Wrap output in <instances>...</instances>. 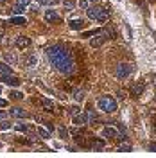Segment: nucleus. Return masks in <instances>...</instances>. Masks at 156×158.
Masks as SVG:
<instances>
[{"label": "nucleus", "mask_w": 156, "mask_h": 158, "mask_svg": "<svg viewBox=\"0 0 156 158\" xmlns=\"http://www.w3.org/2000/svg\"><path fill=\"white\" fill-rule=\"evenodd\" d=\"M47 56H49L52 67L58 69L59 72H63V74H72L76 70V63H74V59L70 56V52L65 47H61V45L49 47L47 49Z\"/></svg>", "instance_id": "1"}, {"label": "nucleus", "mask_w": 156, "mask_h": 158, "mask_svg": "<svg viewBox=\"0 0 156 158\" xmlns=\"http://www.w3.org/2000/svg\"><path fill=\"white\" fill-rule=\"evenodd\" d=\"M88 18L90 20H97L99 23H106L109 18V11L104 7H88Z\"/></svg>", "instance_id": "2"}, {"label": "nucleus", "mask_w": 156, "mask_h": 158, "mask_svg": "<svg viewBox=\"0 0 156 158\" xmlns=\"http://www.w3.org/2000/svg\"><path fill=\"white\" fill-rule=\"evenodd\" d=\"M97 106L102 111H106V113H113L117 110V101L113 97H109V95H102V97H99Z\"/></svg>", "instance_id": "3"}, {"label": "nucleus", "mask_w": 156, "mask_h": 158, "mask_svg": "<svg viewBox=\"0 0 156 158\" xmlns=\"http://www.w3.org/2000/svg\"><path fill=\"white\" fill-rule=\"evenodd\" d=\"M131 74H133V65H129V63H120L115 69V76L118 79H127Z\"/></svg>", "instance_id": "4"}, {"label": "nucleus", "mask_w": 156, "mask_h": 158, "mask_svg": "<svg viewBox=\"0 0 156 158\" xmlns=\"http://www.w3.org/2000/svg\"><path fill=\"white\" fill-rule=\"evenodd\" d=\"M102 137L104 138H120V140H124V135H120V131H118L115 126H106V128L102 129Z\"/></svg>", "instance_id": "5"}, {"label": "nucleus", "mask_w": 156, "mask_h": 158, "mask_svg": "<svg viewBox=\"0 0 156 158\" xmlns=\"http://www.w3.org/2000/svg\"><path fill=\"white\" fill-rule=\"evenodd\" d=\"M29 45H31V40L27 38V36H18V38L14 40V47L20 49V50L29 49Z\"/></svg>", "instance_id": "6"}, {"label": "nucleus", "mask_w": 156, "mask_h": 158, "mask_svg": "<svg viewBox=\"0 0 156 158\" xmlns=\"http://www.w3.org/2000/svg\"><path fill=\"white\" fill-rule=\"evenodd\" d=\"M74 124H76V126H84V124H90L88 111H86V113H77V115H74Z\"/></svg>", "instance_id": "7"}, {"label": "nucleus", "mask_w": 156, "mask_h": 158, "mask_svg": "<svg viewBox=\"0 0 156 158\" xmlns=\"http://www.w3.org/2000/svg\"><path fill=\"white\" fill-rule=\"evenodd\" d=\"M43 18H45L47 23H56V22H59V15L54 9H47L45 15H43Z\"/></svg>", "instance_id": "8"}, {"label": "nucleus", "mask_w": 156, "mask_h": 158, "mask_svg": "<svg viewBox=\"0 0 156 158\" xmlns=\"http://www.w3.org/2000/svg\"><path fill=\"white\" fill-rule=\"evenodd\" d=\"M104 40H106V32H101V34H95L93 38L90 40V45L97 49V47H101V45L104 43Z\"/></svg>", "instance_id": "9"}, {"label": "nucleus", "mask_w": 156, "mask_h": 158, "mask_svg": "<svg viewBox=\"0 0 156 158\" xmlns=\"http://www.w3.org/2000/svg\"><path fill=\"white\" fill-rule=\"evenodd\" d=\"M7 76H13V70L7 63H0V79L7 77Z\"/></svg>", "instance_id": "10"}, {"label": "nucleus", "mask_w": 156, "mask_h": 158, "mask_svg": "<svg viewBox=\"0 0 156 158\" xmlns=\"http://www.w3.org/2000/svg\"><path fill=\"white\" fill-rule=\"evenodd\" d=\"M11 115L16 117V118H27L29 117V113H27L25 110H22V108H13L11 110Z\"/></svg>", "instance_id": "11"}, {"label": "nucleus", "mask_w": 156, "mask_h": 158, "mask_svg": "<svg viewBox=\"0 0 156 158\" xmlns=\"http://www.w3.org/2000/svg\"><path fill=\"white\" fill-rule=\"evenodd\" d=\"M4 59H6L9 65H16V63H18L16 54H13V52H4Z\"/></svg>", "instance_id": "12"}, {"label": "nucleus", "mask_w": 156, "mask_h": 158, "mask_svg": "<svg viewBox=\"0 0 156 158\" xmlns=\"http://www.w3.org/2000/svg\"><path fill=\"white\" fill-rule=\"evenodd\" d=\"M0 81H4V83H6V85H9V86H18V85H20V79L13 77V76H7V77L0 79Z\"/></svg>", "instance_id": "13"}, {"label": "nucleus", "mask_w": 156, "mask_h": 158, "mask_svg": "<svg viewBox=\"0 0 156 158\" xmlns=\"http://www.w3.org/2000/svg\"><path fill=\"white\" fill-rule=\"evenodd\" d=\"M92 148L95 149V151H101V149L104 148V140H102V138H93V142H92Z\"/></svg>", "instance_id": "14"}, {"label": "nucleus", "mask_w": 156, "mask_h": 158, "mask_svg": "<svg viewBox=\"0 0 156 158\" xmlns=\"http://www.w3.org/2000/svg\"><path fill=\"white\" fill-rule=\"evenodd\" d=\"M70 27H72V29H83V27H84V22H83L81 18L70 20Z\"/></svg>", "instance_id": "15"}, {"label": "nucleus", "mask_w": 156, "mask_h": 158, "mask_svg": "<svg viewBox=\"0 0 156 158\" xmlns=\"http://www.w3.org/2000/svg\"><path fill=\"white\" fill-rule=\"evenodd\" d=\"M11 25H25L27 22H25V18H22V16H13V18L9 20Z\"/></svg>", "instance_id": "16"}, {"label": "nucleus", "mask_w": 156, "mask_h": 158, "mask_svg": "<svg viewBox=\"0 0 156 158\" xmlns=\"http://www.w3.org/2000/svg\"><path fill=\"white\" fill-rule=\"evenodd\" d=\"M14 129H18V131H27V133H32V131H34L29 124H18V126H14Z\"/></svg>", "instance_id": "17"}, {"label": "nucleus", "mask_w": 156, "mask_h": 158, "mask_svg": "<svg viewBox=\"0 0 156 158\" xmlns=\"http://www.w3.org/2000/svg\"><path fill=\"white\" fill-rule=\"evenodd\" d=\"M41 106H45V108L49 110V111H52V108H54L52 101H49V99H41Z\"/></svg>", "instance_id": "18"}, {"label": "nucleus", "mask_w": 156, "mask_h": 158, "mask_svg": "<svg viewBox=\"0 0 156 158\" xmlns=\"http://www.w3.org/2000/svg\"><path fill=\"white\" fill-rule=\"evenodd\" d=\"M38 135L41 138H49L50 137V131H49V129H43V128H38Z\"/></svg>", "instance_id": "19"}, {"label": "nucleus", "mask_w": 156, "mask_h": 158, "mask_svg": "<svg viewBox=\"0 0 156 158\" xmlns=\"http://www.w3.org/2000/svg\"><path fill=\"white\" fill-rule=\"evenodd\" d=\"M131 149H133V148H131L129 144H122V146H120L117 151H118V153H131Z\"/></svg>", "instance_id": "20"}, {"label": "nucleus", "mask_w": 156, "mask_h": 158, "mask_svg": "<svg viewBox=\"0 0 156 158\" xmlns=\"http://www.w3.org/2000/svg\"><path fill=\"white\" fill-rule=\"evenodd\" d=\"M34 65H36V56L34 54L27 56V67H34Z\"/></svg>", "instance_id": "21"}, {"label": "nucleus", "mask_w": 156, "mask_h": 158, "mask_svg": "<svg viewBox=\"0 0 156 158\" xmlns=\"http://www.w3.org/2000/svg\"><path fill=\"white\" fill-rule=\"evenodd\" d=\"M9 128H11V122L6 120V118H2L0 120V129H9Z\"/></svg>", "instance_id": "22"}, {"label": "nucleus", "mask_w": 156, "mask_h": 158, "mask_svg": "<svg viewBox=\"0 0 156 158\" xmlns=\"http://www.w3.org/2000/svg\"><path fill=\"white\" fill-rule=\"evenodd\" d=\"M142 88H144V85H135V86L131 88V92H133L135 95H140V92H142Z\"/></svg>", "instance_id": "23"}, {"label": "nucleus", "mask_w": 156, "mask_h": 158, "mask_svg": "<svg viewBox=\"0 0 156 158\" xmlns=\"http://www.w3.org/2000/svg\"><path fill=\"white\" fill-rule=\"evenodd\" d=\"M79 7L86 11L88 7H90V0H79Z\"/></svg>", "instance_id": "24"}, {"label": "nucleus", "mask_w": 156, "mask_h": 158, "mask_svg": "<svg viewBox=\"0 0 156 158\" xmlns=\"http://www.w3.org/2000/svg\"><path fill=\"white\" fill-rule=\"evenodd\" d=\"M9 95H11V99H18V101L20 99H23V94H22V92H14V90L11 92Z\"/></svg>", "instance_id": "25"}, {"label": "nucleus", "mask_w": 156, "mask_h": 158, "mask_svg": "<svg viewBox=\"0 0 156 158\" xmlns=\"http://www.w3.org/2000/svg\"><path fill=\"white\" fill-rule=\"evenodd\" d=\"M63 2H65L67 9H74V6H76V0H63Z\"/></svg>", "instance_id": "26"}, {"label": "nucleus", "mask_w": 156, "mask_h": 158, "mask_svg": "<svg viewBox=\"0 0 156 158\" xmlns=\"http://www.w3.org/2000/svg\"><path fill=\"white\" fill-rule=\"evenodd\" d=\"M79 111H81V108H79V106H70V108H68V113H70V115H77Z\"/></svg>", "instance_id": "27"}, {"label": "nucleus", "mask_w": 156, "mask_h": 158, "mask_svg": "<svg viewBox=\"0 0 156 158\" xmlns=\"http://www.w3.org/2000/svg\"><path fill=\"white\" fill-rule=\"evenodd\" d=\"M83 95H84V92H83V90H77V92L74 94V97H76V101H83Z\"/></svg>", "instance_id": "28"}, {"label": "nucleus", "mask_w": 156, "mask_h": 158, "mask_svg": "<svg viewBox=\"0 0 156 158\" xmlns=\"http://www.w3.org/2000/svg\"><path fill=\"white\" fill-rule=\"evenodd\" d=\"M23 7H22V6H14V9H13V13H14V15H22V13H23Z\"/></svg>", "instance_id": "29"}, {"label": "nucleus", "mask_w": 156, "mask_h": 158, "mask_svg": "<svg viewBox=\"0 0 156 158\" xmlns=\"http://www.w3.org/2000/svg\"><path fill=\"white\" fill-rule=\"evenodd\" d=\"M88 117H90V122H97V115L93 111H88Z\"/></svg>", "instance_id": "30"}, {"label": "nucleus", "mask_w": 156, "mask_h": 158, "mask_svg": "<svg viewBox=\"0 0 156 158\" xmlns=\"http://www.w3.org/2000/svg\"><path fill=\"white\" fill-rule=\"evenodd\" d=\"M31 0H16V6H22V7H25V6H29Z\"/></svg>", "instance_id": "31"}, {"label": "nucleus", "mask_w": 156, "mask_h": 158, "mask_svg": "<svg viewBox=\"0 0 156 158\" xmlns=\"http://www.w3.org/2000/svg\"><path fill=\"white\" fill-rule=\"evenodd\" d=\"M58 131H59V135H61V138H67V129L65 128H58Z\"/></svg>", "instance_id": "32"}, {"label": "nucleus", "mask_w": 156, "mask_h": 158, "mask_svg": "<svg viewBox=\"0 0 156 158\" xmlns=\"http://www.w3.org/2000/svg\"><path fill=\"white\" fill-rule=\"evenodd\" d=\"M39 4H43V6H52L50 0H39Z\"/></svg>", "instance_id": "33"}, {"label": "nucleus", "mask_w": 156, "mask_h": 158, "mask_svg": "<svg viewBox=\"0 0 156 158\" xmlns=\"http://www.w3.org/2000/svg\"><path fill=\"white\" fill-rule=\"evenodd\" d=\"M0 106H2V108L7 106V101H6V99H0Z\"/></svg>", "instance_id": "34"}, {"label": "nucleus", "mask_w": 156, "mask_h": 158, "mask_svg": "<svg viewBox=\"0 0 156 158\" xmlns=\"http://www.w3.org/2000/svg\"><path fill=\"white\" fill-rule=\"evenodd\" d=\"M2 118H6V111H2V110H0V120H2Z\"/></svg>", "instance_id": "35"}, {"label": "nucleus", "mask_w": 156, "mask_h": 158, "mask_svg": "<svg viewBox=\"0 0 156 158\" xmlns=\"http://www.w3.org/2000/svg\"><path fill=\"white\" fill-rule=\"evenodd\" d=\"M151 151H154L156 153V144H151Z\"/></svg>", "instance_id": "36"}, {"label": "nucleus", "mask_w": 156, "mask_h": 158, "mask_svg": "<svg viewBox=\"0 0 156 158\" xmlns=\"http://www.w3.org/2000/svg\"><path fill=\"white\" fill-rule=\"evenodd\" d=\"M58 2H63V0H50V4H58Z\"/></svg>", "instance_id": "37"}, {"label": "nucleus", "mask_w": 156, "mask_h": 158, "mask_svg": "<svg viewBox=\"0 0 156 158\" xmlns=\"http://www.w3.org/2000/svg\"><path fill=\"white\" fill-rule=\"evenodd\" d=\"M4 2H6V0H0V4H4Z\"/></svg>", "instance_id": "38"}, {"label": "nucleus", "mask_w": 156, "mask_h": 158, "mask_svg": "<svg viewBox=\"0 0 156 158\" xmlns=\"http://www.w3.org/2000/svg\"><path fill=\"white\" fill-rule=\"evenodd\" d=\"M0 41H2V34H0Z\"/></svg>", "instance_id": "39"}, {"label": "nucleus", "mask_w": 156, "mask_h": 158, "mask_svg": "<svg viewBox=\"0 0 156 158\" xmlns=\"http://www.w3.org/2000/svg\"><path fill=\"white\" fill-rule=\"evenodd\" d=\"M149 2H154V0H149Z\"/></svg>", "instance_id": "40"}, {"label": "nucleus", "mask_w": 156, "mask_h": 158, "mask_svg": "<svg viewBox=\"0 0 156 158\" xmlns=\"http://www.w3.org/2000/svg\"><path fill=\"white\" fill-rule=\"evenodd\" d=\"M0 92H2V86H0Z\"/></svg>", "instance_id": "41"}]
</instances>
